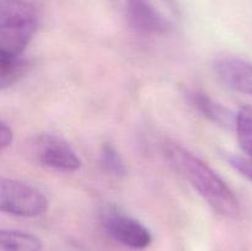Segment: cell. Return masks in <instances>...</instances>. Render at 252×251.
<instances>
[{"mask_svg":"<svg viewBox=\"0 0 252 251\" xmlns=\"http://www.w3.org/2000/svg\"><path fill=\"white\" fill-rule=\"evenodd\" d=\"M162 152L170 166L198 192L214 212L226 218L240 214V203L233 189L194 153L171 140L165 143Z\"/></svg>","mask_w":252,"mask_h":251,"instance_id":"cell-1","label":"cell"},{"mask_svg":"<svg viewBox=\"0 0 252 251\" xmlns=\"http://www.w3.org/2000/svg\"><path fill=\"white\" fill-rule=\"evenodd\" d=\"M38 30V11L29 0L0 1V57H19Z\"/></svg>","mask_w":252,"mask_h":251,"instance_id":"cell-2","label":"cell"},{"mask_svg":"<svg viewBox=\"0 0 252 251\" xmlns=\"http://www.w3.org/2000/svg\"><path fill=\"white\" fill-rule=\"evenodd\" d=\"M48 199L26 182L2 177L0 182V209L21 218H36L48 211Z\"/></svg>","mask_w":252,"mask_h":251,"instance_id":"cell-3","label":"cell"},{"mask_svg":"<svg viewBox=\"0 0 252 251\" xmlns=\"http://www.w3.org/2000/svg\"><path fill=\"white\" fill-rule=\"evenodd\" d=\"M32 150L39 164L56 171L75 172L83 166L78 153L58 135H38L32 143Z\"/></svg>","mask_w":252,"mask_h":251,"instance_id":"cell-4","label":"cell"},{"mask_svg":"<svg viewBox=\"0 0 252 251\" xmlns=\"http://www.w3.org/2000/svg\"><path fill=\"white\" fill-rule=\"evenodd\" d=\"M102 225L113 240L133 250L147 249L153 241L152 233L142 221L117 208H111L105 212Z\"/></svg>","mask_w":252,"mask_h":251,"instance_id":"cell-5","label":"cell"},{"mask_svg":"<svg viewBox=\"0 0 252 251\" xmlns=\"http://www.w3.org/2000/svg\"><path fill=\"white\" fill-rule=\"evenodd\" d=\"M128 24L143 36H160L171 29V22L153 0H125Z\"/></svg>","mask_w":252,"mask_h":251,"instance_id":"cell-6","label":"cell"},{"mask_svg":"<svg viewBox=\"0 0 252 251\" xmlns=\"http://www.w3.org/2000/svg\"><path fill=\"white\" fill-rule=\"evenodd\" d=\"M213 69L219 80L244 95L252 96V64L240 57L224 56L216 59Z\"/></svg>","mask_w":252,"mask_h":251,"instance_id":"cell-7","label":"cell"},{"mask_svg":"<svg viewBox=\"0 0 252 251\" xmlns=\"http://www.w3.org/2000/svg\"><path fill=\"white\" fill-rule=\"evenodd\" d=\"M185 97L197 112L201 113L204 118L211 121L216 126L225 129L235 128L236 113L214 100L208 94L196 89H186Z\"/></svg>","mask_w":252,"mask_h":251,"instance_id":"cell-8","label":"cell"},{"mask_svg":"<svg viewBox=\"0 0 252 251\" xmlns=\"http://www.w3.org/2000/svg\"><path fill=\"white\" fill-rule=\"evenodd\" d=\"M31 61L19 57H0V89L6 90L19 83L31 69Z\"/></svg>","mask_w":252,"mask_h":251,"instance_id":"cell-9","label":"cell"},{"mask_svg":"<svg viewBox=\"0 0 252 251\" xmlns=\"http://www.w3.org/2000/svg\"><path fill=\"white\" fill-rule=\"evenodd\" d=\"M0 246L2 251H42L43 244L33 234L21 230L2 229L0 231Z\"/></svg>","mask_w":252,"mask_h":251,"instance_id":"cell-10","label":"cell"},{"mask_svg":"<svg viewBox=\"0 0 252 251\" xmlns=\"http://www.w3.org/2000/svg\"><path fill=\"white\" fill-rule=\"evenodd\" d=\"M235 130L239 144L248 157L252 159V107L244 106L236 113Z\"/></svg>","mask_w":252,"mask_h":251,"instance_id":"cell-11","label":"cell"},{"mask_svg":"<svg viewBox=\"0 0 252 251\" xmlns=\"http://www.w3.org/2000/svg\"><path fill=\"white\" fill-rule=\"evenodd\" d=\"M100 164L107 174L122 177L127 174V166L117 148L111 143H105L100 150Z\"/></svg>","mask_w":252,"mask_h":251,"instance_id":"cell-12","label":"cell"},{"mask_svg":"<svg viewBox=\"0 0 252 251\" xmlns=\"http://www.w3.org/2000/svg\"><path fill=\"white\" fill-rule=\"evenodd\" d=\"M226 160L234 170H236L239 174L252 182V159L240 157V155L229 154Z\"/></svg>","mask_w":252,"mask_h":251,"instance_id":"cell-13","label":"cell"},{"mask_svg":"<svg viewBox=\"0 0 252 251\" xmlns=\"http://www.w3.org/2000/svg\"><path fill=\"white\" fill-rule=\"evenodd\" d=\"M12 142H14V130L6 121L1 120L0 122V149L4 152L5 149L11 147Z\"/></svg>","mask_w":252,"mask_h":251,"instance_id":"cell-14","label":"cell"}]
</instances>
